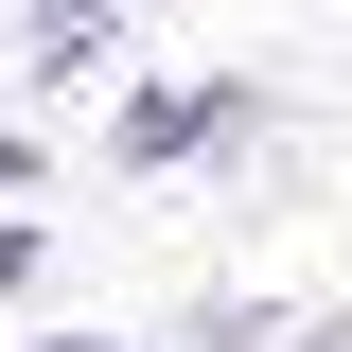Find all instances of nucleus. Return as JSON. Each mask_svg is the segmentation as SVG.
Segmentation results:
<instances>
[{"label":"nucleus","instance_id":"5","mask_svg":"<svg viewBox=\"0 0 352 352\" xmlns=\"http://www.w3.org/2000/svg\"><path fill=\"white\" fill-rule=\"evenodd\" d=\"M18 194H36V141H18V124H0V212H18Z\"/></svg>","mask_w":352,"mask_h":352},{"label":"nucleus","instance_id":"1","mask_svg":"<svg viewBox=\"0 0 352 352\" xmlns=\"http://www.w3.org/2000/svg\"><path fill=\"white\" fill-rule=\"evenodd\" d=\"M229 141H264V71H176V88H124L106 159H124V176H194V159H229Z\"/></svg>","mask_w":352,"mask_h":352},{"label":"nucleus","instance_id":"2","mask_svg":"<svg viewBox=\"0 0 352 352\" xmlns=\"http://www.w3.org/2000/svg\"><path fill=\"white\" fill-rule=\"evenodd\" d=\"M159 352H300V317H282V300H194Z\"/></svg>","mask_w":352,"mask_h":352},{"label":"nucleus","instance_id":"6","mask_svg":"<svg viewBox=\"0 0 352 352\" xmlns=\"http://www.w3.org/2000/svg\"><path fill=\"white\" fill-rule=\"evenodd\" d=\"M18 352H159V335H18Z\"/></svg>","mask_w":352,"mask_h":352},{"label":"nucleus","instance_id":"4","mask_svg":"<svg viewBox=\"0 0 352 352\" xmlns=\"http://www.w3.org/2000/svg\"><path fill=\"white\" fill-rule=\"evenodd\" d=\"M36 264H53V229H36V212H0V300H36Z\"/></svg>","mask_w":352,"mask_h":352},{"label":"nucleus","instance_id":"7","mask_svg":"<svg viewBox=\"0 0 352 352\" xmlns=\"http://www.w3.org/2000/svg\"><path fill=\"white\" fill-rule=\"evenodd\" d=\"M300 352H352V317H300Z\"/></svg>","mask_w":352,"mask_h":352},{"label":"nucleus","instance_id":"3","mask_svg":"<svg viewBox=\"0 0 352 352\" xmlns=\"http://www.w3.org/2000/svg\"><path fill=\"white\" fill-rule=\"evenodd\" d=\"M106 36H124V0H36V36H18V53H36V71H88Z\"/></svg>","mask_w":352,"mask_h":352}]
</instances>
